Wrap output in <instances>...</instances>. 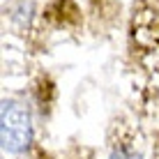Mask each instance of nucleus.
<instances>
[{
	"label": "nucleus",
	"mask_w": 159,
	"mask_h": 159,
	"mask_svg": "<svg viewBox=\"0 0 159 159\" xmlns=\"http://www.w3.org/2000/svg\"><path fill=\"white\" fill-rule=\"evenodd\" d=\"M2 152L5 157H19L35 150V125L28 104L14 97L2 99Z\"/></svg>",
	"instance_id": "nucleus-1"
},
{
	"label": "nucleus",
	"mask_w": 159,
	"mask_h": 159,
	"mask_svg": "<svg viewBox=\"0 0 159 159\" xmlns=\"http://www.w3.org/2000/svg\"><path fill=\"white\" fill-rule=\"evenodd\" d=\"M106 159H148L143 150L141 136L136 139L134 129L129 127H116V131L108 139L106 148Z\"/></svg>",
	"instance_id": "nucleus-2"
}]
</instances>
